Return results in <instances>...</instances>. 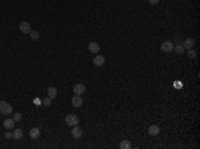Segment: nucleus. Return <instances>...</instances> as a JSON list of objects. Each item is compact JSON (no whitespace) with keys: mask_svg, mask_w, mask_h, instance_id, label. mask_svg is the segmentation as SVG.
<instances>
[{"mask_svg":"<svg viewBox=\"0 0 200 149\" xmlns=\"http://www.w3.org/2000/svg\"><path fill=\"white\" fill-rule=\"evenodd\" d=\"M12 105L7 101H0V113L4 114V116H8V114L12 113Z\"/></svg>","mask_w":200,"mask_h":149,"instance_id":"f257e3e1","label":"nucleus"},{"mask_svg":"<svg viewBox=\"0 0 200 149\" xmlns=\"http://www.w3.org/2000/svg\"><path fill=\"white\" fill-rule=\"evenodd\" d=\"M66 122L69 127H75V125H79V117L76 114H67L66 116Z\"/></svg>","mask_w":200,"mask_h":149,"instance_id":"f03ea898","label":"nucleus"},{"mask_svg":"<svg viewBox=\"0 0 200 149\" xmlns=\"http://www.w3.org/2000/svg\"><path fill=\"white\" fill-rule=\"evenodd\" d=\"M173 43L172 42H169V40H167V42H163L162 45H160V49H162L164 53H169V52H172L173 51Z\"/></svg>","mask_w":200,"mask_h":149,"instance_id":"7ed1b4c3","label":"nucleus"},{"mask_svg":"<svg viewBox=\"0 0 200 149\" xmlns=\"http://www.w3.org/2000/svg\"><path fill=\"white\" fill-rule=\"evenodd\" d=\"M71 135H72L73 139H80L83 136V129L80 128L79 125H75L72 128V131H71Z\"/></svg>","mask_w":200,"mask_h":149,"instance_id":"20e7f679","label":"nucleus"},{"mask_svg":"<svg viewBox=\"0 0 200 149\" xmlns=\"http://www.w3.org/2000/svg\"><path fill=\"white\" fill-rule=\"evenodd\" d=\"M19 28H20V32H21V33H29V32L32 31L31 24H29L28 21H21L20 25H19Z\"/></svg>","mask_w":200,"mask_h":149,"instance_id":"39448f33","label":"nucleus"},{"mask_svg":"<svg viewBox=\"0 0 200 149\" xmlns=\"http://www.w3.org/2000/svg\"><path fill=\"white\" fill-rule=\"evenodd\" d=\"M84 92H86V85H84L83 83H77L75 87H73V93L75 95H80V96H82Z\"/></svg>","mask_w":200,"mask_h":149,"instance_id":"423d86ee","label":"nucleus"},{"mask_svg":"<svg viewBox=\"0 0 200 149\" xmlns=\"http://www.w3.org/2000/svg\"><path fill=\"white\" fill-rule=\"evenodd\" d=\"M71 103H72V107L75 108H80L82 105H83V99H82V96L80 95H76V96L72 97V100H71Z\"/></svg>","mask_w":200,"mask_h":149,"instance_id":"0eeeda50","label":"nucleus"},{"mask_svg":"<svg viewBox=\"0 0 200 149\" xmlns=\"http://www.w3.org/2000/svg\"><path fill=\"white\" fill-rule=\"evenodd\" d=\"M104 63H105V57L103 55H96L93 57V64L96 67H101Z\"/></svg>","mask_w":200,"mask_h":149,"instance_id":"6e6552de","label":"nucleus"},{"mask_svg":"<svg viewBox=\"0 0 200 149\" xmlns=\"http://www.w3.org/2000/svg\"><path fill=\"white\" fill-rule=\"evenodd\" d=\"M3 127L8 131H11L12 128H15V120L14 118H5L3 121Z\"/></svg>","mask_w":200,"mask_h":149,"instance_id":"1a4fd4ad","label":"nucleus"},{"mask_svg":"<svg viewBox=\"0 0 200 149\" xmlns=\"http://www.w3.org/2000/svg\"><path fill=\"white\" fill-rule=\"evenodd\" d=\"M88 49H90V52H91V53H99L100 45L97 44L96 42H91L90 44H88Z\"/></svg>","mask_w":200,"mask_h":149,"instance_id":"9d476101","label":"nucleus"},{"mask_svg":"<svg viewBox=\"0 0 200 149\" xmlns=\"http://www.w3.org/2000/svg\"><path fill=\"white\" fill-rule=\"evenodd\" d=\"M182 45L184 47V49H191V48H193V45H195V40H193L192 37H187Z\"/></svg>","mask_w":200,"mask_h":149,"instance_id":"9b49d317","label":"nucleus"},{"mask_svg":"<svg viewBox=\"0 0 200 149\" xmlns=\"http://www.w3.org/2000/svg\"><path fill=\"white\" fill-rule=\"evenodd\" d=\"M29 137H31L32 140H36L40 137V128H32L31 131H29Z\"/></svg>","mask_w":200,"mask_h":149,"instance_id":"f8f14e48","label":"nucleus"},{"mask_svg":"<svg viewBox=\"0 0 200 149\" xmlns=\"http://www.w3.org/2000/svg\"><path fill=\"white\" fill-rule=\"evenodd\" d=\"M12 139L14 140H21L23 139V131L19 128L14 129V132H12Z\"/></svg>","mask_w":200,"mask_h":149,"instance_id":"ddd939ff","label":"nucleus"},{"mask_svg":"<svg viewBox=\"0 0 200 149\" xmlns=\"http://www.w3.org/2000/svg\"><path fill=\"white\" fill-rule=\"evenodd\" d=\"M47 93H48V97H51L52 100H53V99L58 97V89H56L55 87H49L48 89H47Z\"/></svg>","mask_w":200,"mask_h":149,"instance_id":"4468645a","label":"nucleus"},{"mask_svg":"<svg viewBox=\"0 0 200 149\" xmlns=\"http://www.w3.org/2000/svg\"><path fill=\"white\" fill-rule=\"evenodd\" d=\"M148 133L151 136H156V135L160 133V128H159L158 125H151V127L148 128Z\"/></svg>","mask_w":200,"mask_h":149,"instance_id":"2eb2a0df","label":"nucleus"},{"mask_svg":"<svg viewBox=\"0 0 200 149\" xmlns=\"http://www.w3.org/2000/svg\"><path fill=\"white\" fill-rule=\"evenodd\" d=\"M119 146H120V149H129V148H131V141H128V140H123Z\"/></svg>","mask_w":200,"mask_h":149,"instance_id":"dca6fc26","label":"nucleus"},{"mask_svg":"<svg viewBox=\"0 0 200 149\" xmlns=\"http://www.w3.org/2000/svg\"><path fill=\"white\" fill-rule=\"evenodd\" d=\"M173 51H175L177 55H182V53H184V47L182 44H177L173 47Z\"/></svg>","mask_w":200,"mask_h":149,"instance_id":"f3484780","label":"nucleus"},{"mask_svg":"<svg viewBox=\"0 0 200 149\" xmlns=\"http://www.w3.org/2000/svg\"><path fill=\"white\" fill-rule=\"evenodd\" d=\"M29 36H31V39H32V40H35V42L39 40V37H40V35H39L38 31H31V32H29Z\"/></svg>","mask_w":200,"mask_h":149,"instance_id":"a211bd4d","label":"nucleus"},{"mask_svg":"<svg viewBox=\"0 0 200 149\" xmlns=\"http://www.w3.org/2000/svg\"><path fill=\"white\" fill-rule=\"evenodd\" d=\"M187 55H188V57H190V59H195V57H196V51H195L193 48H191V49H188Z\"/></svg>","mask_w":200,"mask_h":149,"instance_id":"6ab92c4d","label":"nucleus"},{"mask_svg":"<svg viewBox=\"0 0 200 149\" xmlns=\"http://www.w3.org/2000/svg\"><path fill=\"white\" fill-rule=\"evenodd\" d=\"M51 101H52L51 97H44V99L42 100V104L45 105V107H49V105H51Z\"/></svg>","mask_w":200,"mask_h":149,"instance_id":"aec40b11","label":"nucleus"},{"mask_svg":"<svg viewBox=\"0 0 200 149\" xmlns=\"http://www.w3.org/2000/svg\"><path fill=\"white\" fill-rule=\"evenodd\" d=\"M21 117H23V116H21V113H19V112L14 113V120H15V122H16V121H20Z\"/></svg>","mask_w":200,"mask_h":149,"instance_id":"412c9836","label":"nucleus"},{"mask_svg":"<svg viewBox=\"0 0 200 149\" xmlns=\"http://www.w3.org/2000/svg\"><path fill=\"white\" fill-rule=\"evenodd\" d=\"M159 1H160V0H148V3L152 4V5H156V4H159Z\"/></svg>","mask_w":200,"mask_h":149,"instance_id":"4be33fe9","label":"nucleus"},{"mask_svg":"<svg viewBox=\"0 0 200 149\" xmlns=\"http://www.w3.org/2000/svg\"><path fill=\"white\" fill-rule=\"evenodd\" d=\"M4 136H5V139H11V137H12V133H11L10 131H7V132H5V135H4Z\"/></svg>","mask_w":200,"mask_h":149,"instance_id":"5701e85b","label":"nucleus"},{"mask_svg":"<svg viewBox=\"0 0 200 149\" xmlns=\"http://www.w3.org/2000/svg\"><path fill=\"white\" fill-rule=\"evenodd\" d=\"M175 87L176 88H182V87H183V84H182V83H175Z\"/></svg>","mask_w":200,"mask_h":149,"instance_id":"b1692460","label":"nucleus"}]
</instances>
